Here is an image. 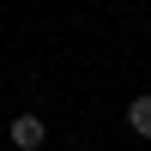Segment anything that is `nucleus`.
Segmentation results:
<instances>
[{
    "label": "nucleus",
    "mask_w": 151,
    "mask_h": 151,
    "mask_svg": "<svg viewBox=\"0 0 151 151\" xmlns=\"http://www.w3.org/2000/svg\"><path fill=\"white\" fill-rule=\"evenodd\" d=\"M127 127L139 133V139H151V97H133L127 103Z\"/></svg>",
    "instance_id": "obj_2"
},
{
    "label": "nucleus",
    "mask_w": 151,
    "mask_h": 151,
    "mask_svg": "<svg viewBox=\"0 0 151 151\" xmlns=\"http://www.w3.org/2000/svg\"><path fill=\"white\" fill-rule=\"evenodd\" d=\"M6 139L18 145V151H42V139H48V127H42V115H18L6 127Z\"/></svg>",
    "instance_id": "obj_1"
}]
</instances>
